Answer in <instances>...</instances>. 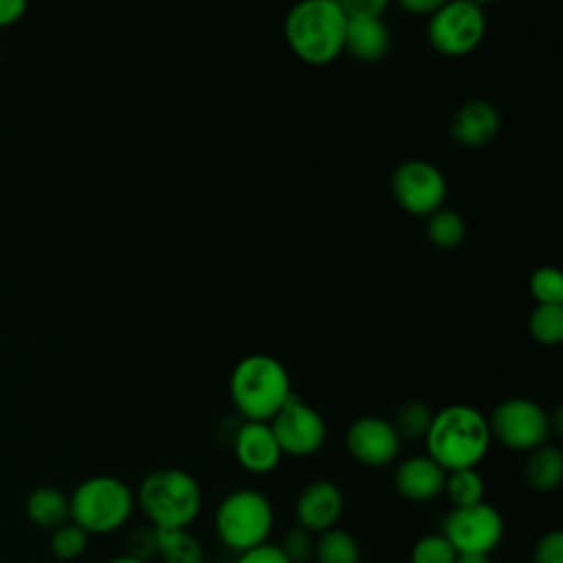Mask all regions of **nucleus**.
Segmentation results:
<instances>
[{
    "label": "nucleus",
    "mask_w": 563,
    "mask_h": 563,
    "mask_svg": "<svg viewBox=\"0 0 563 563\" xmlns=\"http://www.w3.org/2000/svg\"><path fill=\"white\" fill-rule=\"evenodd\" d=\"M422 440L427 455L444 471L477 468L490 446L488 420L471 405H446L433 413Z\"/></svg>",
    "instance_id": "f257e3e1"
},
{
    "label": "nucleus",
    "mask_w": 563,
    "mask_h": 563,
    "mask_svg": "<svg viewBox=\"0 0 563 563\" xmlns=\"http://www.w3.org/2000/svg\"><path fill=\"white\" fill-rule=\"evenodd\" d=\"M347 15L336 0H299L290 7L284 35L290 51L310 66H325L343 53Z\"/></svg>",
    "instance_id": "f03ea898"
},
{
    "label": "nucleus",
    "mask_w": 563,
    "mask_h": 563,
    "mask_svg": "<svg viewBox=\"0 0 563 563\" xmlns=\"http://www.w3.org/2000/svg\"><path fill=\"white\" fill-rule=\"evenodd\" d=\"M136 506L156 530L189 528L202 510V490L196 477L183 468H156L147 473L136 493Z\"/></svg>",
    "instance_id": "7ed1b4c3"
},
{
    "label": "nucleus",
    "mask_w": 563,
    "mask_h": 563,
    "mask_svg": "<svg viewBox=\"0 0 563 563\" xmlns=\"http://www.w3.org/2000/svg\"><path fill=\"white\" fill-rule=\"evenodd\" d=\"M231 402L240 418L268 422L290 398V376L282 361L268 354H249L231 372Z\"/></svg>",
    "instance_id": "20e7f679"
},
{
    "label": "nucleus",
    "mask_w": 563,
    "mask_h": 563,
    "mask_svg": "<svg viewBox=\"0 0 563 563\" xmlns=\"http://www.w3.org/2000/svg\"><path fill=\"white\" fill-rule=\"evenodd\" d=\"M70 521L86 534H110L128 523L136 499L132 488L114 475L84 479L68 497Z\"/></svg>",
    "instance_id": "39448f33"
},
{
    "label": "nucleus",
    "mask_w": 563,
    "mask_h": 563,
    "mask_svg": "<svg viewBox=\"0 0 563 563\" xmlns=\"http://www.w3.org/2000/svg\"><path fill=\"white\" fill-rule=\"evenodd\" d=\"M216 534L229 550L242 554L268 543L275 512L268 497L257 488H238L222 497L216 508Z\"/></svg>",
    "instance_id": "423d86ee"
},
{
    "label": "nucleus",
    "mask_w": 563,
    "mask_h": 563,
    "mask_svg": "<svg viewBox=\"0 0 563 563\" xmlns=\"http://www.w3.org/2000/svg\"><path fill=\"white\" fill-rule=\"evenodd\" d=\"M486 31L482 7L471 0H446L429 15L427 40L433 51L446 57H462L475 51Z\"/></svg>",
    "instance_id": "0eeeda50"
},
{
    "label": "nucleus",
    "mask_w": 563,
    "mask_h": 563,
    "mask_svg": "<svg viewBox=\"0 0 563 563\" xmlns=\"http://www.w3.org/2000/svg\"><path fill=\"white\" fill-rule=\"evenodd\" d=\"M490 440L512 451H532L548 442L552 424L550 413L530 398H506L486 418Z\"/></svg>",
    "instance_id": "6e6552de"
},
{
    "label": "nucleus",
    "mask_w": 563,
    "mask_h": 563,
    "mask_svg": "<svg viewBox=\"0 0 563 563\" xmlns=\"http://www.w3.org/2000/svg\"><path fill=\"white\" fill-rule=\"evenodd\" d=\"M440 532L455 552L490 554L504 539V517L486 501L453 506L442 517Z\"/></svg>",
    "instance_id": "1a4fd4ad"
},
{
    "label": "nucleus",
    "mask_w": 563,
    "mask_h": 563,
    "mask_svg": "<svg viewBox=\"0 0 563 563\" xmlns=\"http://www.w3.org/2000/svg\"><path fill=\"white\" fill-rule=\"evenodd\" d=\"M268 427L279 444L282 455L292 457H308L317 453L323 446L328 433L323 416L306 405L295 391L268 420Z\"/></svg>",
    "instance_id": "9d476101"
},
{
    "label": "nucleus",
    "mask_w": 563,
    "mask_h": 563,
    "mask_svg": "<svg viewBox=\"0 0 563 563\" xmlns=\"http://www.w3.org/2000/svg\"><path fill=\"white\" fill-rule=\"evenodd\" d=\"M391 194L405 211L429 216L442 207L446 180L442 172L427 161H405L391 174Z\"/></svg>",
    "instance_id": "9b49d317"
},
{
    "label": "nucleus",
    "mask_w": 563,
    "mask_h": 563,
    "mask_svg": "<svg viewBox=\"0 0 563 563\" xmlns=\"http://www.w3.org/2000/svg\"><path fill=\"white\" fill-rule=\"evenodd\" d=\"M402 440L394 424L380 416H361L345 431L347 453L365 466L380 468L400 455Z\"/></svg>",
    "instance_id": "f8f14e48"
},
{
    "label": "nucleus",
    "mask_w": 563,
    "mask_h": 563,
    "mask_svg": "<svg viewBox=\"0 0 563 563\" xmlns=\"http://www.w3.org/2000/svg\"><path fill=\"white\" fill-rule=\"evenodd\" d=\"M343 493L330 479H314L301 488L295 501V519L312 534L334 528L343 515Z\"/></svg>",
    "instance_id": "ddd939ff"
},
{
    "label": "nucleus",
    "mask_w": 563,
    "mask_h": 563,
    "mask_svg": "<svg viewBox=\"0 0 563 563\" xmlns=\"http://www.w3.org/2000/svg\"><path fill=\"white\" fill-rule=\"evenodd\" d=\"M233 453L238 464L255 475H266L277 468L282 462L279 444L268 427V422L242 420L240 429L233 435Z\"/></svg>",
    "instance_id": "4468645a"
},
{
    "label": "nucleus",
    "mask_w": 563,
    "mask_h": 563,
    "mask_svg": "<svg viewBox=\"0 0 563 563\" xmlns=\"http://www.w3.org/2000/svg\"><path fill=\"white\" fill-rule=\"evenodd\" d=\"M446 471L435 464L427 453L405 457L396 473L394 486L396 493L409 501H431L442 493Z\"/></svg>",
    "instance_id": "2eb2a0df"
},
{
    "label": "nucleus",
    "mask_w": 563,
    "mask_h": 563,
    "mask_svg": "<svg viewBox=\"0 0 563 563\" xmlns=\"http://www.w3.org/2000/svg\"><path fill=\"white\" fill-rule=\"evenodd\" d=\"M499 132V112L493 103L475 99L460 106L451 119V136L464 147H482Z\"/></svg>",
    "instance_id": "dca6fc26"
},
{
    "label": "nucleus",
    "mask_w": 563,
    "mask_h": 563,
    "mask_svg": "<svg viewBox=\"0 0 563 563\" xmlns=\"http://www.w3.org/2000/svg\"><path fill=\"white\" fill-rule=\"evenodd\" d=\"M391 46V31L383 18H347L343 51L358 62L383 59Z\"/></svg>",
    "instance_id": "f3484780"
},
{
    "label": "nucleus",
    "mask_w": 563,
    "mask_h": 563,
    "mask_svg": "<svg viewBox=\"0 0 563 563\" xmlns=\"http://www.w3.org/2000/svg\"><path fill=\"white\" fill-rule=\"evenodd\" d=\"M523 479L534 493H552L563 482V451L554 444H539L528 451Z\"/></svg>",
    "instance_id": "a211bd4d"
},
{
    "label": "nucleus",
    "mask_w": 563,
    "mask_h": 563,
    "mask_svg": "<svg viewBox=\"0 0 563 563\" xmlns=\"http://www.w3.org/2000/svg\"><path fill=\"white\" fill-rule=\"evenodd\" d=\"M26 517L44 530H55L62 523L70 521V506H68V497L53 488V486H40L35 488L24 504Z\"/></svg>",
    "instance_id": "6ab92c4d"
},
{
    "label": "nucleus",
    "mask_w": 563,
    "mask_h": 563,
    "mask_svg": "<svg viewBox=\"0 0 563 563\" xmlns=\"http://www.w3.org/2000/svg\"><path fill=\"white\" fill-rule=\"evenodd\" d=\"M312 559L314 563H361V548L350 532L334 526L319 532Z\"/></svg>",
    "instance_id": "aec40b11"
},
{
    "label": "nucleus",
    "mask_w": 563,
    "mask_h": 563,
    "mask_svg": "<svg viewBox=\"0 0 563 563\" xmlns=\"http://www.w3.org/2000/svg\"><path fill=\"white\" fill-rule=\"evenodd\" d=\"M158 556L163 563H205V550L189 528L158 530Z\"/></svg>",
    "instance_id": "412c9836"
},
{
    "label": "nucleus",
    "mask_w": 563,
    "mask_h": 563,
    "mask_svg": "<svg viewBox=\"0 0 563 563\" xmlns=\"http://www.w3.org/2000/svg\"><path fill=\"white\" fill-rule=\"evenodd\" d=\"M442 493H446L451 506H471L484 501L486 484L477 468H457L446 471Z\"/></svg>",
    "instance_id": "4be33fe9"
},
{
    "label": "nucleus",
    "mask_w": 563,
    "mask_h": 563,
    "mask_svg": "<svg viewBox=\"0 0 563 563\" xmlns=\"http://www.w3.org/2000/svg\"><path fill=\"white\" fill-rule=\"evenodd\" d=\"M466 235V224L462 216L453 209H435L427 216V238L438 249H453Z\"/></svg>",
    "instance_id": "5701e85b"
},
{
    "label": "nucleus",
    "mask_w": 563,
    "mask_h": 563,
    "mask_svg": "<svg viewBox=\"0 0 563 563\" xmlns=\"http://www.w3.org/2000/svg\"><path fill=\"white\" fill-rule=\"evenodd\" d=\"M532 339L541 345H556L563 341V303H537L528 319Z\"/></svg>",
    "instance_id": "b1692460"
},
{
    "label": "nucleus",
    "mask_w": 563,
    "mask_h": 563,
    "mask_svg": "<svg viewBox=\"0 0 563 563\" xmlns=\"http://www.w3.org/2000/svg\"><path fill=\"white\" fill-rule=\"evenodd\" d=\"M431 418H433V411L429 409L427 402L422 400H407L405 405L398 407L391 424L396 429V433L400 435V440H422L429 424H431Z\"/></svg>",
    "instance_id": "393cba45"
},
{
    "label": "nucleus",
    "mask_w": 563,
    "mask_h": 563,
    "mask_svg": "<svg viewBox=\"0 0 563 563\" xmlns=\"http://www.w3.org/2000/svg\"><path fill=\"white\" fill-rule=\"evenodd\" d=\"M88 537L77 523L66 521L51 534V552L62 561H73L86 552Z\"/></svg>",
    "instance_id": "a878e982"
},
{
    "label": "nucleus",
    "mask_w": 563,
    "mask_h": 563,
    "mask_svg": "<svg viewBox=\"0 0 563 563\" xmlns=\"http://www.w3.org/2000/svg\"><path fill=\"white\" fill-rule=\"evenodd\" d=\"M455 550L446 541L442 532L424 534L411 545L409 563H453L455 561Z\"/></svg>",
    "instance_id": "bb28decb"
},
{
    "label": "nucleus",
    "mask_w": 563,
    "mask_h": 563,
    "mask_svg": "<svg viewBox=\"0 0 563 563\" xmlns=\"http://www.w3.org/2000/svg\"><path fill=\"white\" fill-rule=\"evenodd\" d=\"M530 292L537 303H563V277L554 266H541L530 275Z\"/></svg>",
    "instance_id": "cd10ccee"
},
{
    "label": "nucleus",
    "mask_w": 563,
    "mask_h": 563,
    "mask_svg": "<svg viewBox=\"0 0 563 563\" xmlns=\"http://www.w3.org/2000/svg\"><path fill=\"white\" fill-rule=\"evenodd\" d=\"M277 548L290 563H310L314 552V539H312V532L295 523L284 532Z\"/></svg>",
    "instance_id": "c85d7f7f"
},
{
    "label": "nucleus",
    "mask_w": 563,
    "mask_h": 563,
    "mask_svg": "<svg viewBox=\"0 0 563 563\" xmlns=\"http://www.w3.org/2000/svg\"><path fill=\"white\" fill-rule=\"evenodd\" d=\"M128 554L145 561V563L150 559L158 556V530L154 526H150V523L136 526L128 534Z\"/></svg>",
    "instance_id": "c756f323"
},
{
    "label": "nucleus",
    "mask_w": 563,
    "mask_h": 563,
    "mask_svg": "<svg viewBox=\"0 0 563 563\" xmlns=\"http://www.w3.org/2000/svg\"><path fill=\"white\" fill-rule=\"evenodd\" d=\"M532 563H563V532H545L532 550Z\"/></svg>",
    "instance_id": "7c9ffc66"
},
{
    "label": "nucleus",
    "mask_w": 563,
    "mask_h": 563,
    "mask_svg": "<svg viewBox=\"0 0 563 563\" xmlns=\"http://www.w3.org/2000/svg\"><path fill=\"white\" fill-rule=\"evenodd\" d=\"M347 18H383L391 0H336Z\"/></svg>",
    "instance_id": "2f4dec72"
},
{
    "label": "nucleus",
    "mask_w": 563,
    "mask_h": 563,
    "mask_svg": "<svg viewBox=\"0 0 563 563\" xmlns=\"http://www.w3.org/2000/svg\"><path fill=\"white\" fill-rule=\"evenodd\" d=\"M235 563H290L277 543H262L257 548H251L238 556Z\"/></svg>",
    "instance_id": "473e14b6"
},
{
    "label": "nucleus",
    "mask_w": 563,
    "mask_h": 563,
    "mask_svg": "<svg viewBox=\"0 0 563 563\" xmlns=\"http://www.w3.org/2000/svg\"><path fill=\"white\" fill-rule=\"evenodd\" d=\"M29 0H0V29L15 24L26 13Z\"/></svg>",
    "instance_id": "72a5a7b5"
},
{
    "label": "nucleus",
    "mask_w": 563,
    "mask_h": 563,
    "mask_svg": "<svg viewBox=\"0 0 563 563\" xmlns=\"http://www.w3.org/2000/svg\"><path fill=\"white\" fill-rule=\"evenodd\" d=\"M407 13L413 15H431L438 7H442L446 0H396Z\"/></svg>",
    "instance_id": "f704fd0d"
},
{
    "label": "nucleus",
    "mask_w": 563,
    "mask_h": 563,
    "mask_svg": "<svg viewBox=\"0 0 563 563\" xmlns=\"http://www.w3.org/2000/svg\"><path fill=\"white\" fill-rule=\"evenodd\" d=\"M453 563H490V556L479 552H457Z\"/></svg>",
    "instance_id": "c9c22d12"
},
{
    "label": "nucleus",
    "mask_w": 563,
    "mask_h": 563,
    "mask_svg": "<svg viewBox=\"0 0 563 563\" xmlns=\"http://www.w3.org/2000/svg\"><path fill=\"white\" fill-rule=\"evenodd\" d=\"M108 563H145V561H141V559H136V556H132V554H119V556H114V559H110Z\"/></svg>",
    "instance_id": "e433bc0d"
},
{
    "label": "nucleus",
    "mask_w": 563,
    "mask_h": 563,
    "mask_svg": "<svg viewBox=\"0 0 563 563\" xmlns=\"http://www.w3.org/2000/svg\"><path fill=\"white\" fill-rule=\"evenodd\" d=\"M471 2H475L477 7H482V4H488V2H495V0H471Z\"/></svg>",
    "instance_id": "4c0bfd02"
}]
</instances>
